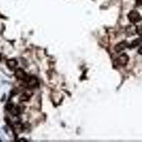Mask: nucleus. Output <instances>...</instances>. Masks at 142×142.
<instances>
[{
    "instance_id": "f257e3e1",
    "label": "nucleus",
    "mask_w": 142,
    "mask_h": 142,
    "mask_svg": "<svg viewBox=\"0 0 142 142\" xmlns=\"http://www.w3.org/2000/svg\"><path fill=\"white\" fill-rule=\"evenodd\" d=\"M128 19L130 21V22H131L133 24H135V23H137L141 21V15L136 10H132L131 11L129 14H128Z\"/></svg>"
},
{
    "instance_id": "f03ea898",
    "label": "nucleus",
    "mask_w": 142,
    "mask_h": 142,
    "mask_svg": "<svg viewBox=\"0 0 142 142\" xmlns=\"http://www.w3.org/2000/svg\"><path fill=\"white\" fill-rule=\"evenodd\" d=\"M129 56L126 53H123L115 60L116 64L120 66H125L129 62Z\"/></svg>"
},
{
    "instance_id": "7ed1b4c3",
    "label": "nucleus",
    "mask_w": 142,
    "mask_h": 142,
    "mask_svg": "<svg viewBox=\"0 0 142 142\" xmlns=\"http://www.w3.org/2000/svg\"><path fill=\"white\" fill-rule=\"evenodd\" d=\"M15 76L17 79L21 80H24L25 82L28 80V79L29 78L27 74L24 72V70L22 69V68H18L16 69L15 71Z\"/></svg>"
},
{
    "instance_id": "20e7f679",
    "label": "nucleus",
    "mask_w": 142,
    "mask_h": 142,
    "mask_svg": "<svg viewBox=\"0 0 142 142\" xmlns=\"http://www.w3.org/2000/svg\"><path fill=\"white\" fill-rule=\"evenodd\" d=\"M129 46L128 43L126 41H122V42H120L119 43H118L117 45L115 46V50L117 52H121V50H123L125 48H127V47Z\"/></svg>"
},
{
    "instance_id": "39448f33",
    "label": "nucleus",
    "mask_w": 142,
    "mask_h": 142,
    "mask_svg": "<svg viewBox=\"0 0 142 142\" xmlns=\"http://www.w3.org/2000/svg\"><path fill=\"white\" fill-rule=\"evenodd\" d=\"M6 65L10 70H14L17 65V61L15 59H9L6 61Z\"/></svg>"
},
{
    "instance_id": "423d86ee",
    "label": "nucleus",
    "mask_w": 142,
    "mask_h": 142,
    "mask_svg": "<svg viewBox=\"0 0 142 142\" xmlns=\"http://www.w3.org/2000/svg\"><path fill=\"white\" fill-rule=\"evenodd\" d=\"M136 29H137V27L134 26H129L127 28V29H126V33L129 36L134 35V34L137 33L136 32Z\"/></svg>"
},
{
    "instance_id": "0eeeda50",
    "label": "nucleus",
    "mask_w": 142,
    "mask_h": 142,
    "mask_svg": "<svg viewBox=\"0 0 142 142\" xmlns=\"http://www.w3.org/2000/svg\"><path fill=\"white\" fill-rule=\"evenodd\" d=\"M29 98H30V96L28 95V93H24L21 96L20 99H21V101H27V100H28Z\"/></svg>"
},
{
    "instance_id": "6e6552de",
    "label": "nucleus",
    "mask_w": 142,
    "mask_h": 142,
    "mask_svg": "<svg viewBox=\"0 0 142 142\" xmlns=\"http://www.w3.org/2000/svg\"><path fill=\"white\" fill-rule=\"evenodd\" d=\"M140 43H141V40H140V39H136V40H134V41H133L132 43H131V44L130 46H129V47H130V48L136 47V46L139 45V44H140Z\"/></svg>"
},
{
    "instance_id": "1a4fd4ad",
    "label": "nucleus",
    "mask_w": 142,
    "mask_h": 142,
    "mask_svg": "<svg viewBox=\"0 0 142 142\" xmlns=\"http://www.w3.org/2000/svg\"><path fill=\"white\" fill-rule=\"evenodd\" d=\"M136 32H137V34H139V35L142 36V25L141 26H138V27H137Z\"/></svg>"
},
{
    "instance_id": "9d476101",
    "label": "nucleus",
    "mask_w": 142,
    "mask_h": 142,
    "mask_svg": "<svg viewBox=\"0 0 142 142\" xmlns=\"http://www.w3.org/2000/svg\"><path fill=\"white\" fill-rule=\"evenodd\" d=\"M136 4L138 6H141L142 5V0H136Z\"/></svg>"
},
{
    "instance_id": "9b49d317",
    "label": "nucleus",
    "mask_w": 142,
    "mask_h": 142,
    "mask_svg": "<svg viewBox=\"0 0 142 142\" xmlns=\"http://www.w3.org/2000/svg\"><path fill=\"white\" fill-rule=\"evenodd\" d=\"M138 52H139V54H141V55H142V46L139 49V50H138Z\"/></svg>"
}]
</instances>
